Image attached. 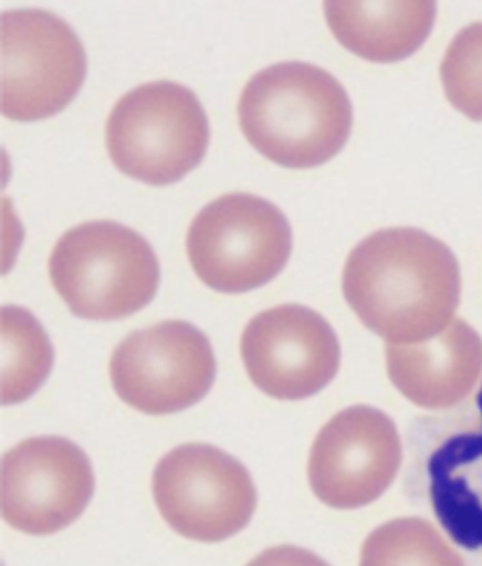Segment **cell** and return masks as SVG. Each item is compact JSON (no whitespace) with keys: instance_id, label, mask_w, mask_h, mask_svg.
Instances as JSON below:
<instances>
[{"instance_id":"cell-5","label":"cell","mask_w":482,"mask_h":566,"mask_svg":"<svg viewBox=\"0 0 482 566\" xmlns=\"http://www.w3.org/2000/svg\"><path fill=\"white\" fill-rule=\"evenodd\" d=\"M197 276L221 293H243L275 280L292 254V227L271 201L232 193L207 205L187 232Z\"/></svg>"},{"instance_id":"cell-1","label":"cell","mask_w":482,"mask_h":566,"mask_svg":"<svg viewBox=\"0 0 482 566\" xmlns=\"http://www.w3.org/2000/svg\"><path fill=\"white\" fill-rule=\"evenodd\" d=\"M343 292L359 321L385 342H425L453 322L461 293L459 261L423 230H380L349 254Z\"/></svg>"},{"instance_id":"cell-2","label":"cell","mask_w":482,"mask_h":566,"mask_svg":"<svg viewBox=\"0 0 482 566\" xmlns=\"http://www.w3.org/2000/svg\"><path fill=\"white\" fill-rule=\"evenodd\" d=\"M243 135L273 164L311 169L347 144L353 103L336 77L317 65L286 62L259 71L238 106Z\"/></svg>"},{"instance_id":"cell-7","label":"cell","mask_w":482,"mask_h":566,"mask_svg":"<svg viewBox=\"0 0 482 566\" xmlns=\"http://www.w3.org/2000/svg\"><path fill=\"white\" fill-rule=\"evenodd\" d=\"M151 489L166 523L200 543H220L240 533L256 510L250 472L211 444L172 449L157 463Z\"/></svg>"},{"instance_id":"cell-10","label":"cell","mask_w":482,"mask_h":566,"mask_svg":"<svg viewBox=\"0 0 482 566\" xmlns=\"http://www.w3.org/2000/svg\"><path fill=\"white\" fill-rule=\"evenodd\" d=\"M243 364L266 396L298 401L316 396L337 376L342 350L329 323L301 305H283L252 318L241 340Z\"/></svg>"},{"instance_id":"cell-16","label":"cell","mask_w":482,"mask_h":566,"mask_svg":"<svg viewBox=\"0 0 482 566\" xmlns=\"http://www.w3.org/2000/svg\"><path fill=\"white\" fill-rule=\"evenodd\" d=\"M446 95L460 113L482 120V22L455 34L440 65Z\"/></svg>"},{"instance_id":"cell-9","label":"cell","mask_w":482,"mask_h":566,"mask_svg":"<svg viewBox=\"0 0 482 566\" xmlns=\"http://www.w3.org/2000/svg\"><path fill=\"white\" fill-rule=\"evenodd\" d=\"M94 470L69 439H28L2 460V514L10 527L50 535L69 527L88 507Z\"/></svg>"},{"instance_id":"cell-8","label":"cell","mask_w":482,"mask_h":566,"mask_svg":"<svg viewBox=\"0 0 482 566\" xmlns=\"http://www.w3.org/2000/svg\"><path fill=\"white\" fill-rule=\"evenodd\" d=\"M109 371L122 401L149 416H167L196 406L210 392L217 363L200 328L169 321L126 337Z\"/></svg>"},{"instance_id":"cell-13","label":"cell","mask_w":482,"mask_h":566,"mask_svg":"<svg viewBox=\"0 0 482 566\" xmlns=\"http://www.w3.org/2000/svg\"><path fill=\"white\" fill-rule=\"evenodd\" d=\"M328 28L349 52L374 63H395L422 48L434 27L433 0L324 3Z\"/></svg>"},{"instance_id":"cell-14","label":"cell","mask_w":482,"mask_h":566,"mask_svg":"<svg viewBox=\"0 0 482 566\" xmlns=\"http://www.w3.org/2000/svg\"><path fill=\"white\" fill-rule=\"evenodd\" d=\"M54 348L38 318L19 306L2 310V403L32 397L52 373Z\"/></svg>"},{"instance_id":"cell-12","label":"cell","mask_w":482,"mask_h":566,"mask_svg":"<svg viewBox=\"0 0 482 566\" xmlns=\"http://www.w3.org/2000/svg\"><path fill=\"white\" fill-rule=\"evenodd\" d=\"M390 381L415 406L446 409L469 396L482 374V340L455 318L439 335L385 347Z\"/></svg>"},{"instance_id":"cell-15","label":"cell","mask_w":482,"mask_h":566,"mask_svg":"<svg viewBox=\"0 0 482 566\" xmlns=\"http://www.w3.org/2000/svg\"><path fill=\"white\" fill-rule=\"evenodd\" d=\"M359 566H465L438 530L422 518H398L369 535Z\"/></svg>"},{"instance_id":"cell-4","label":"cell","mask_w":482,"mask_h":566,"mask_svg":"<svg viewBox=\"0 0 482 566\" xmlns=\"http://www.w3.org/2000/svg\"><path fill=\"white\" fill-rule=\"evenodd\" d=\"M106 148L122 174L151 186L176 184L205 159L210 124L185 85L155 81L129 91L114 106Z\"/></svg>"},{"instance_id":"cell-3","label":"cell","mask_w":482,"mask_h":566,"mask_svg":"<svg viewBox=\"0 0 482 566\" xmlns=\"http://www.w3.org/2000/svg\"><path fill=\"white\" fill-rule=\"evenodd\" d=\"M55 291L75 316L119 321L149 305L159 287L154 248L115 221H90L65 232L49 261Z\"/></svg>"},{"instance_id":"cell-11","label":"cell","mask_w":482,"mask_h":566,"mask_svg":"<svg viewBox=\"0 0 482 566\" xmlns=\"http://www.w3.org/2000/svg\"><path fill=\"white\" fill-rule=\"evenodd\" d=\"M402 462V443L387 413L352 407L319 431L308 460L314 494L328 507L354 510L389 489Z\"/></svg>"},{"instance_id":"cell-6","label":"cell","mask_w":482,"mask_h":566,"mask_svg":"<svg viewBox=\"0 0 482 566\" xmlns=\"http://www.w3.org/2000/svg\"><path fill=\"white\" fill-rule=\"evenodd\" d=\"M0 108L7 118H49L78 94L86 55L65 20L40 9L8 10L0 19Z\"/></svg>"},{"instance_id":"cell-17","label":"cell","mask_w":482,"mask_h":566,"mask_svg":"<svg viewBox=\"0 0 482 566\" xmlns=\"http://www.w3.org/2000/svg\"><path fill=\"white\" fill-rule=\"evenodd\" d=\"M247 566H329L326 560L319 558L318 555L313 554L312 551L304 548L292 547V545H284V547H276L266 549L265 553L258 555Z\"/></svg>"}]
</instances>
